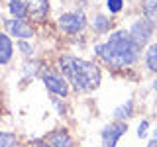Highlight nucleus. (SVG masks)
<instances>
[{
	"mask_svg": "<svg viewBox=\"0 0 157 147\" xmlns=\"http://www.w3.org/2000/svg\"><path fill=\"white\" fill-rule=\"evenodd\" d=\"M43 141L49 147H73V137L67 130H53L51 134H47L43 137Z\"/></svg>",
	"mask_w": 157,
	"mask_h": 147,
	"instance_id": "6e6552de",
	"label": "nucleus"
},
{
	"mask_svg": "<svg viewBox=\"0 0 157 147\" xmlns=\"http://www.w3.org/2000/svg\"><path fill=\"white\" fill-rule=\"evenodd\" d=\"M8 12L12 14V18H16V20H26L29 16L26 0H8Z\"/></svg>",
	"mask_w": 157,
	"mask_h": 147,
	"instance_id": "9b49d317",
	"label": "nucleus"
},
{
	"mask_svg": "<svg viewBox=\"0 0 157 147\" xmlns=\"http://www.w3.org/2000/svg\"><path fill=\"white\" fill-rule=\"evenodd\" d=\"M59 69L67 82H71L77 92H90L96 90L100 85V69L92 61L78 59L73 55L59 57Z\"/></svg>",
	"mask_w": 157,
	"mask_h": 147,
	"instance_id": "f03ea898",
	"label": "nucleus"
},
{
	"mask_svg": "<svg viewBox=\"0 0 157 147\" xmlns=\"http://www.w3.org/2000/svg\"><path fill=\"white\" fill-rule=\"evenodd\" d=\"M147 147H157V141H153V139H151V141H149V145H147Z\"/></svg>",
	"mask_w": 157,
	"mask_h": 147,
	"instance_id": "412c9836",
	"label": "nucleus"
},
{
	"mask_svg": "<svg viewBox=\"0 0 157 147\" xmlns=\"http://www.w3.org/2000/svg\"><path fill=\"white\" fill-rule=\"evenodd\" d=\"M14 55V43L10 36L6 33H0V65H6V63L12 61Z\"/></svg>",
	"mask_w": 157,
	"mask_h": 147,
	"instance_id": "9d476101",
	"label": "nucleus"
},
{
	"mask_svg": "<svg viewBox=\"0 0 157 147\" xmlns=\"http://www.w3.org/2000/svg\"><path fill=\"white\" fill-rule=\"evenodd\" d=\"M153 88H155V92H157V78L153 81Z\"/></svg>",
	"mask_w": 157,
	"mask_h": 147,
	"instance_id": "5701e85b",
	"label": "nucleus"
},
{
	"mask_svg": "<svg viewBox=\"0 0 157 147\" xmlns=\"http://www.w3.org/2000/svg\"><path fill=\"white\" fill-rule=\"evenodd\" d=\"M41 78H43V85L51 94L55 96H61L65 98L69 94V82L65 77H61L59 73H53V71H43L41 73Z\"/></svg>",
	"mask_w": 157,
	"mask_h": 147,
	"instance_id": "20e7f679",
	"label": "nucleus"
},
{
	"mask_svg": "<svg viewBox=\"0 0 157 147\" xmlns=\"http://www.w3.org/2000/svg\"><path fill=\"white\" fill-rule=\"evenodd\" d=\"M0 114H2V108H0Z\"/></svg>",
	"mask_w": 157,
	"mask_h": 147,
	"instance_id": "b1692460",
	"label": "nucleus"
},
{
	"mask_svg": "<svg viewBox=\"0 0 157 147\" xmlns=\"http://www.w3.org/2000/svg\"><path fill=\"white\" fill-rule=\"evenodd\" d=\"M4 29H6V36L18 37L20 41H28L33 37V28L29 26L26 20H16V18H8L4 20Z\"/></svg>",
	"mask_w": 157,
	"mask_h": 147,
	"instance_id": "39448f33",
	"label": "nucleus"
},
{
	"mask_svg": "<svg viewBox=\"0 0 157 147\" xmlns=\"http://www.w3.org/2000/svg\"><path fill=\"white\" fill-rule=\"evenodd\" d=\"M92 28H94L96 33H108L110 28H112V22H110V18L104 16V14H96L94 22H92Z\"/></svg>",
	"mask_w": 157,
	"mask_h": 147,
	"instance_id": "f8f14e48",
	"label": "nucleus"
},
{
	"mask_svg": "<svg viewBox=\"0 0 157 147\" xmlns=\"http://www.w3.org/2000/svg\"><path fill=\"white\" fill-rule=\"evenodd\" d=\"M94 53L108 67L112 69H124L130 67L140 59L141 47L137 45L126 29H118L110 36V39L104 43L94 45Z\"/></svg>",
	"mask_w": 157,
	"mask_h": 147,
	"instance_id": "f257e3e1",
	"label": "nucleus"
},
{
	"mask_svg": "<svg viewBox=\"0 0 157 147\" xmlns=\"http://www.w3.org/2000/svg\"><path fill=\"white\" fill-rule=\"evenodd\" d=\"M153 141H157V130L153 131Z\"/></svg>",
	"mask_w": 157,
	"mask_h": 147,
	"instance_id": "4be33fe9",
	"label": "nucleus"
},
{
	"mask_svg": "<svg viewBox=\"0 0 157 147\" xmlns=\"http://www.w3.org/2000/svg\"><path fill=\"white\" fill-rule=\"evenodd\" d=\"M124 6V0H106V8L110 14H118Z\"/></svg>",
	"mask_w": 157,
	"mask_h": 147,
	"instance_id": "f3484780",
	"label": "nucleus"
},
{
	"mask_svg": "<svg viewBox=\"0 0 157 147\" xmlns=\"http://www.w3.org/2000/svg\"><path fill=\"white\" fill-rule=\"evenodd\" d=\"M57 26L61 32L69 33V36H75V33H81L86 28V18L82 12H65L59 16Z\"/></svg>",
	"mask_w": 157,
	"mask_h": 147,
	"instance_id": "7ed1b4c3",
	"label": "nucleus"
},
{
	"mask_svg": "<svg viewBox=\"0 0 157 147\" xmlns=\"http://www.w3.org/2000/svg\"><path fill=\"white\" fill-rule=\"evenodd\" d=\"M153 29H155V24H151L149 20H137L134 22V26L128 29V33H130V37L134 39L140 47H144L147 41H149V37L153 36Z\"/></svg>",
	"mask_w": 157,
	"mask_h": 147,
	"instance_id": "423d86ee",
	"label": "nucleus"
},
{
	"mask_svg": "<svg viewBox=\"0 0 157 147\" xmlns=\"http://www.w3.org/2000/svg\"><path fill=\"white\" fill-rule=\"evenodd\" d=\"M28 14L36 22H43L49 14V0H26Z\"/></svg>",
	"mask_w": 157,
	"mask_h": 147,
	"instance_id": "1a4fd4ad",
	"label": "nucleus"
},
{
	"mask_svg": "<svg viewBox=\"0 0 157 147\" xmlns=\"http://www.w3.org/2000/svg\"><path fill=\"white\" fill-rule=\"evenodd\" d=\"M147 130H149V122L147 120H141V124L137 126V139H145L147 137Z\"/></svg>",
	"mask_w": 157,
	"mask_h": 147,
	"instance_id": "a211bd4d",
	"label": "nucleus"
},
{
	"mask_svg": "<svg viewBox=\"0 0 157 147\" xmlns=\"http://www.w3.org/2000/svg\"><path fill=\"white\" fill-rule=\"evenodd\" d=\"M145 65H147L149 71L157 73V43L147 47V51H145Z\"/></svg>",
	"mask_w": 157,
	"mask_h": 147,
	"instance_id": "4468645a",
	"label": "nucleus"
},
{
	"mask_svg": "<svg viewBox=\"0 0 157 147\" xmlns=\"http://www.w3.org/2000/svg\"><path fill=\"white\" fill-rule=\"evenodd\" d=\"M28 147H49L45 141H36V143H29Z\"/></svg>",
	"mask_w": 157,
	"mask_h": 147,
	"instance_id": "aec40b11",
	"label": "nucleus"
},
{
	"mask_svg": "<svg viewBox=\"0 0 157 147\" xmlns=\"http://www.w3.org/2000/svg\"><path fill=\"white\" fill-rule=\"evenodd\" d=\"M132 114H134V100H126V104L118 106L114 110V116L118 122H124L128 118H132Z\"/></svg>",
	"mask_w": 157,
	"mask_h": 147,
	"instance_id": "ddd939ff",
	"label": "nucleus"
},
{
	"mask_svg": "<svg viewBox=\"0 0 157 147\" xmlns=\"http://www.w3.org/2000/svg\"><path fill=\"white\" fill-rule=\"evenodd\" d=\"M18 47L24 51V55H32V45L28 41H18Z\"/></svg>",
	"mask_w": 157,
	"mask_h": 147,
	"instance_id": "6ab92c4d",
	"label": "nucleus"
},
{
	"mask_svg": "<svg viewBox=\"0 0 157 147\" xmlns=\"http://www.w3.org/2000/svg\"><path fill=\"white\" fill-rule=\"evenodd\" d=\"M144 12H145V20H149L151 24H157V0H147Z\"/></svg>",
	"mask_w": 157,
	"mask_h": 147,
	"instance_id": "dca6fc26",
	"label": "nucleus"
},
{
	"mask_svg": "<svg viewBox=\"0 0 157 147\" xmlns=\"http://www.w3.org/2000/svg\"><path fill=\"white\" fill-rule=\"evenodd\" d=\"M128 131L126 122H112L102 130V147H116L120 137Z\"/></svg>",
	"mask_w": 157,
	"mask_h": 147,
	"instance_id": "0eeeda50",
	"label": "nucleus"
},
{
	"mask_svg": "<svg viewBox=\"0 0 157 147\" xmlns=\"http://www.w3.org/2000/svg\"><path fill=\"white\" fill-rule=\"evenodd\" d=\"M20 139L14 131H0V147H18Z\"/></svg>",
	"mask_w": 157,
	"mask_h": 147,
	"instance_id": "2eb2a0df",
	"label": "nucleus"
}]
</instances>
